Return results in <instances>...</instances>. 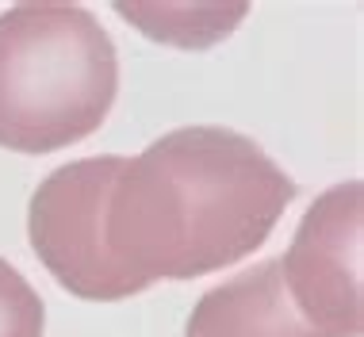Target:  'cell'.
I'll list each match as a JSON object with an SVG mask.
<instances>
[{"instance_id": "6da1fadb", "label": "cell", "mask_w": 364, "mask_h": 337, "mask_svg": "<svg viewBox=\"0 0 364 337\" xmlns=\"http://www.w3.org/2000/svg\"><path fill=\"white\" fill-rule=\"evenodd\" d=\"M295 184L253 138L176 127L123 161L107 196L104 242L134 280H196L250 257Z\"/></svg>"}, {"instance_id": "7a4b0ae2", "label": "cell", "mask_w": 364, "mask_h": 337, "mask_svg": "<svg viewBox=\"0 0 364 337\" xmlns=\"http://www.w3.org/2000/svg\"><path fill=\"white\" fill-rule=\"evenodd\" d=\"M119 92L112 35L88 8L16 4L0 12V146L54 154L107 119Z\"/></svg>"}, {"instance_id": "3957f363", "label": "cell", "mask_w": 364, "mask_h": 337, "mask_svg": "<svg viewBox=\"0 0 364 337\" xmlns=\"http://www.w3.org/2000/svg\"><path fill=\"white\" fill-rule=\"evenodd\" d=\"M123 157H85L54 168L35 188L27 207V234L38 261L77 299L115 303L146 291L112 257L104 242V211Z\"/></svg>"}, {"instance_id": "277c9868", "label": "cell", "mask_w": 364, "mask_h": 337, "mask_svg": "<svg viewBox=\"0 0 364 337\" xmlns=\"http://www.w3.org/2000/svg\"><path fill=\"white\" fill-rule=\"evenodd\" d=\"M364 184H333L307 207L280 261L284 291L322 337H360L364 295Z\"/></svg>"}, {"instance_id": "5b68a950", "label": "cell", "mask_w": 364, "mask_h": 337, "mask_svg": "<svg viewBox=\"0 0 364 337\" xmlns=\"http://www.w3.org/2000/svg\"><path fill=\"white\" fill-rule=\"evenodd\" d=\"M184 337H322L291 306L280 261H261L196 303Z\"/></svg>"}, {"instance_id": "8992f818", "label": "cell", "mask_w": 364, "mask_h": 337, "mask_svg": "<svg viewBox=\"0 0 364 337\" xmlns=\"http://www.w3.org/2000/svg\"><path fill=\"white\" fill-rule=\"evenodd\" d=\"M127 23L146 31L154 43L184 46V50H203L219 43L245 19V4H115Z\"/></svg>"}, {"instance_id": "52a82bcc", "label": "cell", "mask_w": 364, "mask_h": 337, "mask_svg": "<svg viewBox=\"0 0 364 337\" xmlns=\"http://www.w3.org/2000/svg\"><path fill=\"white\" fill-rule=\"evenodd\" d=\"M46 311L23 272L0 257V337H43Z\"/></svg>"}]
</instances>
